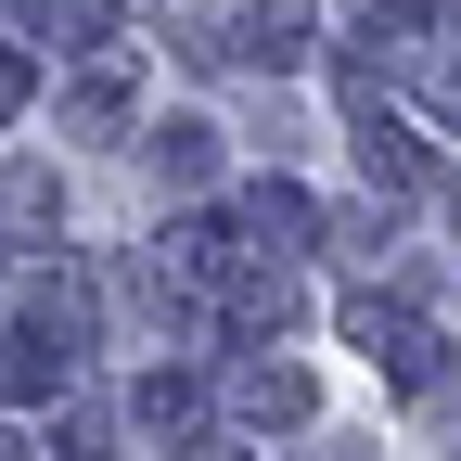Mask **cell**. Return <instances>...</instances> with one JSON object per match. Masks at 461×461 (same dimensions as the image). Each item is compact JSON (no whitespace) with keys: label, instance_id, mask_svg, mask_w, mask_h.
Returning <instances> with one entry per match:
<instances>
[{"label":"cell","instance_id":"16","mask_svg":"<svg viewBox=\"0 0 461 461\" xmlns=\"http://www.w3.org/2000/svg\"><path fill=\"white\" fill-rule=\"evenodd\" d=\"M180 461H244V448H230V436H193V448H180Z\"/></svg>","mask_w":461,"mask_h":461},{"label":"cell","instance_id":"1","mask_svg":"<svg viewBox=\"0 0 461 461\" xmlns=\"http://www.w3.org/2000/svg\"><path fill=\"white\" fill-rule=\"evenodd\" d=\"M346 103H359V180L397 205V193H423V129H411V115H397V103H372V90H346Z\"/></svg>","mask_w":461,"mask_h":461},{"label":"cell","instance_id":"8","mask_svg":"<svg viewBox=\"0 0 461 461\" xmlns=\"http://www.w3.org/2000/svg\"><path fill=\"white\" fill-rule=\"evenodd\" d=\"M129 103H141V77H129V51H103V65L65 90V129H129Z\"/></svg>","mask_w":461,"mask_h":461},{"label":"cell","instance_id":"7","mask_svg":"<svg viewBox=\"0 0 461 461\" xmlns=\"http://www.w3.org/2000/svg\"><path fill=\"white\" fill-rule=\"evenodd\" d=\"M65 384H77V346H51V333L0 346V397H65Z\"/></svg>","mask_w":461,"mask_h":461},{"label":"cell","instance_id":"14","mask_svg":"<svg viewBox=\"0 0 461 461\" xmlns=\"http://www.w3.org/2000/svg\"><path fill=\"white\" fill-rule=\"evenodd\" d=\"M65 461H115V411H103V397H77V423H65Z\"/></svg>","mask_w":461,"mask_h":461},{"label":"cell","instance_id":"3","mask_svg":"<svg viewBox=\"0 0 461 461\" xmlns=\"http://www.w3.org/2000/svg\"><path fill=\"white\" fill-rule=\"evenodd\" d=\"M295 244H321V205H308L295 180H257V193H244V257H257V269H282Z\"/></svg>","mask_w":461,"mask_h":461},{"label":"cell","instance_id":"6","mask_svg":"<svg viewBox=\"0 0 461 461\" xmlns=\"http://www.w3.org/2000/svg\"><path fill=\"white\" fill-rule=\"evenodd\" d=\"M230 397H244V423H282V436H295V423L321 411V384H308L295 359H257V372H230Z\"/></svg>","mask_w":461,"mask_h":461},{"label":"cell","instance_id":"2","mask_svg":"<svg viewBox=\"0 0 461 461\" xmlns=\"http://www.w3.org/2000/svg\"><path fill=\"white\" fill-rule=\"evenodd\" d=\"M218 39H230V65H257V77H295V65H308V0H244V14H230Z\"/></svg>","mask_w":461,"mask_h":461},{"label":"cell","instance_id":"5","mask_svg":"<svg viewBox=\"0 0 461 461\" xmlns=\"http://www.w3.org/2000/svg\"><path fill=\"white\" fill-rule=\"evenodd\" d=\"M141 167H154L167 193H205V180H218V129H205V115H167V129L141 141Z\"/></svg>","mask_w":461,"mask_h":461},{"label":"cell","instance_id":"17","mask_svg":"<svg viewBox=\"0 0 461 461\" xmlns=\"http://www.w3.org/2000/svg\"><path fill=\"white\" fill-rule=\"evenodd\" d=\"M0 461H26V436H0Z\"/></svg>","mask_w":461,"mask_h":461},{"label":"cell","instance_id":"11","mask_svg":"<svg viewBox=\"0 0 461 461\" xmlns=\"http://www.w3.org/2000/svg\"><path fill=\"white\" fill-rule=\"evenodd\" d=\"M411 90H423V115L461 129V39H423V51H411Z\"/></svg>","mask_w":461,"mask_h":461},{"label":"cell","instance_id":"9","mask_svg":"<svg viewBox=\"0 0 461 461\" xmlns=\"http://www.w3.org/2000/svg\"><path fill=\"white\" fill-rule=\"evenodd\" d=\"M26 26H39V39H65V51H103L115 0H26Z\"/></svg>","mask_w":461,"mask_h":461},{"label":"cell","instance_id":"4","mask_svg":"<svg viewBox=\"0 0 461 461\" xmlns=\"http://www.w3.org/2000/svg\"><path fill=\"white\" fill-rule=\"evenodd\" d=\"M51 230H65V180H51V167H0V244H51Z\"/></svg>","mask_w":461,"mask_h":461},{"label":"cell","instance_id":"12","mask_svg":"<svg viewBox=\"0 0 461 461\" xmlns=\"http://www.w3.org/2000/svg\"><path fill=\"white\" fill-rule=\"evenodd\" d=\"M321 230H333V244H346V257H359V269H372V257L397 244V205H346V218H321Z\"/></svg>","mask_w":461,"mask_h":461},{"label":"cell","instance_id":"13","mask_svg":"<svg viewBox=\"0 0 461 461\" xmlns=\"http://www.w3.org/2000/svg\"><path fill=\"white\" fill-rule=\"evenodd\" d=\"M193 411H205L193 372H141V423H193Z\"/></svg>","mask_w":461,"mask_h":461},{"label":"cell","instance_id":"15","mask_svg":"<svg viewBox=\"0 0 461 461\" xmlns=\"http://www.w3.org/2000/svg\"><path fill=\"white\" fill-rule=\"evenodd\" d=\"M14 103H26V65H14V51H0V115H14Z\"/></svg>","mask_w":461,"mask_h":461},{"label":"cell","instance_id":"18","mask_svg":"<svg viewBox=\"0 0 461 461\" xmlns=\"http://www.w3.org/2000/svg\"><path fill=\"white\" fill-rule=\"evenodd\" d=\"M448 218H461V193H448Z\"/></svg>","mask_w":461,"mask_h":461},{"label":"cell","instance_id":"10","mask_svg":"<svg viewBox=\"0 0 461 461\" xmlns=\"http://www.w3.org/2000/svg\"><path fill=\"white\" fill-rule=\"evenodd\" d=\"M346 333H359L372 359H397V346H411L423 321H411V295H346Z\"/></svg>","mask_w":461,"mask_h":461}]
</instances>
